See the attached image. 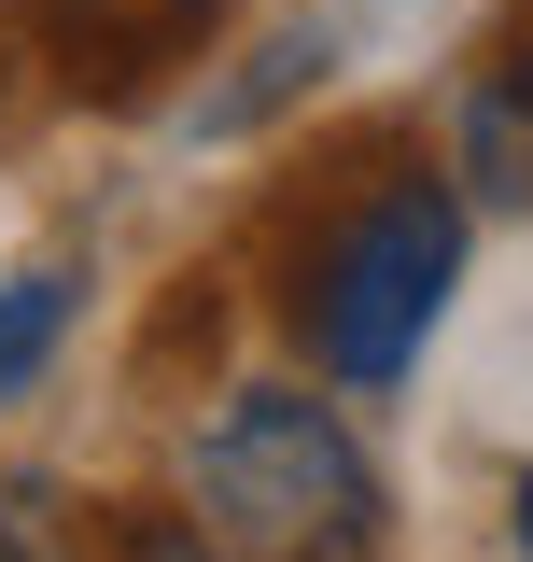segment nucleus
Masks as SVG:
<instances>
[{
  "mask_svg": "<svg viewBox=\"0 0 533 562\" xmlns=\"http://www.w3.org/2000/svg\"><path fill=\"white\" fill-rule=\"evenodd\" d=\"M197 520L225 562H351L379 535V479L324 394H239L197 436Z\"/></svg>",
  "mask_w": 533,
  "mask_h": 562,
  "instance_id": "obj_1",
  "label": "nucleus"
},
{
  "mask_svg": "<svg viewBox=\"0 0 533 562\" xmlns=\"http://www.w3.org/2000/svg\"><path fill=\"white\" fill-rule=\"evenodd\" d=\"M450 281H464V198L450 183L365 198L324 239V268H309V351H324V380H351V394L407 380V351L435 338Z\"/></svg>",
  "mask_w": 533,
  "mask_h": 562,
  "instance_id": "obj_2",
  "label": "nucleus"
},
{
  "mask_svg": "<svg viewBox=\"0 0 533 562\" xmlns=\"http://www.w3.org/2000/svg\"><path fill=\"white\" fill-rule=\"evenodd\" d=\"M520 140H533V70H520Z\"/></svg>",
  "mask_w": 533,
  "mask_h": 562,
  "instance_id": "obj_6",
  "label": "nucleus"
},
{
  "mask_svg": "<svg viewBox=\"0 0 533 562\" xmlns=\"http://www.w3.org/2000/svg\"><path fill=\"white\" fill-rule=\"evenodd\" d=\"M57 338H70V281L43 268V281H0V408L57 366Z\"/></svg>",
  "mask_w": 533,
  "mask_h": 562,
  "instance_id": "obj_3",
  "label": "nucleus"
},
{
  "mask_svg": "<svg viewBox=\"0 0 533 562\" xmlns=\"http://www.w3.org/2000/svg\"><path fill=\"white\" fill-rule=\"evenodd\" d=\"M506 506H520V549H533V479H520V492H506Z\"/></svg>",
  "mask_w": 533,
  "mask_h": 562,
  "instance_id": "obj_4",
  "label": "nucleus"
},
{
  "mask_svg": "<svg viewBox=\"0 0 533 562\" xmlns=\"http://www.w3.org/2000/svg\"><path fill=\"white\" fill-rule=\"evenodd\" d=\"M70 14H140V0H70Z\"/></svg>",
  "mask_w": 533,
  "mask_h": 562,
  "instance_id": "obj_5",
  "label": "nucleus"
}]
</instances>
